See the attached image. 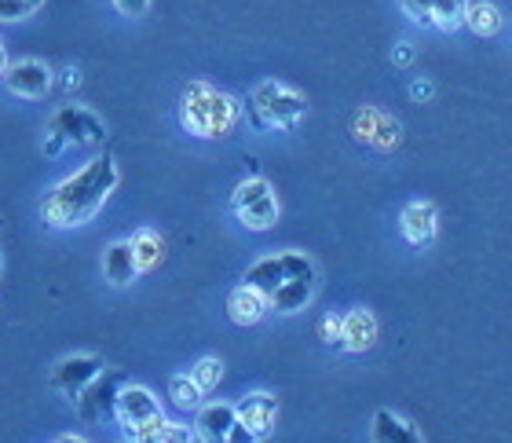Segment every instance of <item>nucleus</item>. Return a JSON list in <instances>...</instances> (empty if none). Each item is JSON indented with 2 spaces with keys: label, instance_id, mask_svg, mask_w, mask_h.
Instances as JSON below:
<instances>
[{
  "label": "nucleus",
  "instance_id": "ddd939ff",
  "mask_svg": "<svg viewBox=\"0 0 512 443\" xmlns=\"http://www.w3.org/2000/svg\"><path fill=\"white\" fill-rule=\"evenodd\" d=\"M267 312H271V301H267L260 290L246 286V282H242V286H238V290L227 297V315H231V323H238V326L260 323Z\"/></svg>",
  "mask_w": 512,
  "mask_h": 443
},
{
  "label": "nucleus",
  "instance_id": "2eb2a0df",
  "mask_svg": "<svg viewBox=\"0 0 512 443\" xmlns=\"http://www.w3.org/2000/svg\"><path fill=\"white\" fill-rule=\"evenodd\" d=\"M377 341V319L366 308H355V312L344 315V334H341V348L348 352H366L374 348Z\"/></svg>",
  "mask_w": 512,
  "mask_h": 443
},
{
  "label": "nucleus",
  "instance_id": "4be33fe9",
  "mask_svg": "<svg viewBox=\"0 0 512 443\" xmlns=\"http://www.w3.org/2000/svg\"><path fill=\"white\" fill-rule=\"evenodd\" d=\"M465 11H469V0H432V11H428V22L439 26L443 33L458 30L465 22Z\"/></svg>",
  "mask_w": 512,
  "mask_h": 443
},
{
  "label": "nucleus",
  "instance_id": "bb28decb",
  "mask_svg": "<svg viewBox=\"0 0 512 443\" xmlns=\"http://www.w3.org/2000/svg\"><path fill=\"white\" fill-rule=\"evenodd\" d=\"M322 341L326 345H333V348H341V334H344V315H326L322 319Z\"/></svg>",
  "mask_w": 512,
  "mask_h": 443
},
{
  "label": "nucleus",
  "instance_id": "6e6552de",
  "mask_svg": "<svg viewBox=\"0 0 512 443\" xmlns=\"http://www.w3.org/2000/svg\"><path fill=\"white\" fill-rule=\"evenodd\" d=\"M103 370H107V367H103V359H99V356H70V359H63V363L55 367L52 385L63 392L66 400H77V396H81V389H85L92 378H99Z\"/></svg>",
  "mask_w": 512,
  "mask_h": 443
},
{
  "label": "nucleus",
  "instance_id": "1a4fd4ad",
  "mask_svg": "<svg viewBox=\"0 0 512 443\" xmlns=\"http://www.w3.org/2000/svg\"><path fill=\"white\" fill-rule=\"evenodd\" d=\"M355 136L366 143H374L377 151H392L395 143H399V121L381 114V110H359L355 114Z\"/></svg>",
  "mask_w": 512,
  "mask_h": 443
},
{
  "label": "nucleus",
  "instance_id": "39448f33",
  "mask_svg": "<svg viewBox=\"0 0 512 443\" xmlns=\"http://www.w3.org/2000/svg\"><path fill=\"white\" fill-rule=\"evenodd\" d=\"M118 389H121V374L118 370H103L99 378H92L77 396V414L85 418L88 425H103L114 422L118 414Z\"/></svg>",
  "mask_w": 512,
  "mask_h": 443
},
{
  "label": "nucleus",
  "instance_id": "2f4dec72",
  "mask_svg": "<svg viewBox=\"0 0 512 443\" xmlns=\"http://www.w3.org/2000/svg\"><path fill=\"white\" fill-rule=\"evenodd\" d=\"M392 59H395V66H410L414 63V48H410V44H399Z\"/></svg>",
  "mask_w": 512,
  "mask_h": 443
},
{
  "label": "nucleus",
  "instance_id": "6ab92c4d",
  "mask_svg": "<svg viewBox=\"0 0 512 443\" xmlns=\"http://www.w3.org/2000/svg\"><path fill=\"white\" fill-rule=\"evenodd\" d=\"M311 290H315V282L286 279L275 293H271V297H267V301H271V312H282V315L300 312V308L311 301Z\"/></svg>",
  "mask_w": 512,
  "mask_h": 443
},
{
  "label": "nucleus",
  "instance_id": "aec40b11",
  "mask_svg": "<svg viewBox=\"0 0 512 443\" xmlns=\"http://www.w3.org/2000/svg\"><path fill=\"white\" fill-rule=\"evenodd\" d=\"M246 286H253V290H260L264 297H271V293L286 282V275H282V260L278 257H264V260H256L253 268L246 271Z\"/></svg>",
  "mask_w": 512,
  "mask_h": 443
},
{
  "label": "nucleus",
  "instance_id": "9d476101",
  "mask_svg": "<svg viewBox=\"0 0 512 443\" xmlns=\"http://www.w3.org/2000/svg\"><path fill=\"white\" fill-rule=\"evenodd\" d=\"M238 422L246 425V429H253L256 440H264L271 429H275V414H278V400L271 396V392H253V396H246V400L235 407Z\"/></svg>",
  "mask_w": 512,
  "mask_h": 443
},
{
  "label": "nucleus",
  "instance_id": "7c9ffc66",
  "mask_svg": "<svg viewBox=\"0 0 512 443\" xmlns=\"http://www.w3.org/2000/svg\"><path fill=\"white\" fill-rule=\"evenodd\" d=\"M227 443H256V436H253V429H246L242 422H235L231 425V433H227Z\"/></svg>",
  "mask_w": 512,
  "mask_h": 443
},
{
  "label": "nucleus",
  "instance_id": "dca6fc26",
  "mask_svg": "<svg viewBox=\"0 0 512 443\" xmlns=\"http://www.w3.org/2000/svg\"><path fill=\"white\" fill-rule=\"evenodd\" d=\"M103 275H107L110 286H128V282L136 279L139 268H136V257H132V246H128V242H114V246H107Z\"/></svg>",
  "mask_w": 512,
  "mask_h": 443
},
{
  "label": "nucleus",
  "instance_id": "9b49d317",
  "mask_svg": "<svg viewBox=\"0 0 512 443\" xmlns=\"http://www.w3.org/2000/svg\"><path fill=\"white\" fill-rule=\"evenodd\" d=\"M161 407L158 400L150 396L143 385H121L118 389V418L121 425H139V422H150V418H158Z\"/></svg>",
  "mask_w": 512,
  "mask_h": 443
},
{
  "label": "nucleus",
  "instance_id": "473e14b6",
  "mask_svg": "<svg viewBox=\"0 0 512 443\" xmlns=\"http://www.w3.org/2000/svg\"><path fill=\"white\" fill-rule=\"evenodd\" d=\"M63 147H66L63 136H48V143H44V154H48V158H55V154H63Z\"/></svg>",
  "mask_w": 512,
  "mask_h": 443
},
{
  "label": "nucleus",
  "instance_id": "cd10ccee",
  "mask_svg": "<svg viewBox=\"0 0 512 443\" xmlns=\"http://www.w3.org/2000/svg\"><path fill=\"white\" fill-rule=\"evenodd\" d=\"M161 443H194V433L187 429V425L165 422V429H161Z\"/></svg>",
  "mask_w": 512,
  "mask_h": 443
},
{
  "label": "nucleus",
  "instance_id": "0eeeda50",
  "mask_svg": "<svg viewBox=\"0 0 512 443\" xmlns=\"http://www.w3.org/2000/svg\"><path fill=\"white\" fill-rule=\"evenodd\" d=\"M0 81L8 85L11 96L44 99L48 88H52V70H48V63H41V59H19V63H8V70H4Z\"/></svg>",
  "mask_w": 512,
  "mask_h": 443
},
{
  "label": "nucleus",
  "instance_id": "f704fd0d",
  "mask_svg": "<svg viewBox=\"0 0 512 443\" xmlns=\"http://www.w3.org/2000/svg\"><path fill=\"white\" fill-rule=\"evenodd\" d=\"M410 92H414V99H428V96H432V85H428V81H417Z\"/></svg>",
  "mask_w": 512,
  "mask_h": 443
},
{
  "label": "nucleus",
  "instance_id": "e433bc0d",
  "mask_svg": "<svg viewBox=\"0 0 512 443\" xmlns=\"http://www.w3.org/2000/svg\"><path fill=\"white\" fill-rule=\"evenodd\" d=\"M55 443H88V440H81V436H70V433H66V436H59Z\"/></svg>",
  "mask_w": 512,
  "mask_h": 443
},
{
  "label": "nucleus",
  "instance_id": "7ed1b4c3",
  "mask_svg": "<svg viewBox=\"0 0 512 443\" xmlns=\"http://www.w3.org/2000/svg\"><path fill=\"white\" fill-rule=\"evenodd\" d=\"M308 114V99L278 81H260L249 96V118L256 129H297V121Z\"/></svg>",
  "mask_w": 512,
  "mask_h": 443
},
{
  "label": "nucleus",
  "instance_id": "f3484780",
  "mask_svg": "<svg viewBox=\"0 0 512 443\" xmlns=\"http://www.w3.org/2000/svg\"><path fill=\"white\" fill-rule=\"evenodd\" d=\"M128 246H132V257H136L139 271L158 268L161 257H165V242H161V235L158 231H150V227H139L136 235L128 238Z\"/></svg>",
  "mask_w": 512,
  "mask_h": 443
},
{
  "label": "nucleus",
  "instance_id": "4c0bfd02",
  "mask_svg": "<svg viewBox=\"0 0 512 443\" xmlns=\"http://www.w3.org/2000/svg\"><path fill=\"white\" fill-rule=\"evenodd\" d=\"M26 4H30V11H37L44 4V0H26Z\"/></svg>",
  "mask_w": 512,
  "mask_h": 443
},
{
  "label": "nucleus",
  "instance_id": "c756f323",
  "mask_svg": "<svg viewBox=\"0 0 512 443\" xmlns=\"http://www.w3.org/2000/svg\"><path fill=\"white\" fill-rule=\"evenodd\" d=\"M114 8H118L125 19H139V15H147L150 0H114Z\"/></svg>",
  "mask_w": 512,
  "mask_h": 443
},
{
  "label": "nucleus",
  "instance_id": "412c9836",
  "mask_svg": "<svg viewBox=\"0 0 512 443\" xmlns=\"http://www.w3.org/2000/svg\"><path fill=\"white\" fill-rule=\"evenodd\" d=\"M465 26H469L476 37H494V33L502 30V11L494 8L491 0H476V4H469V11H465Z\"/></svg>",
  "mask_w": 512,
  "mask_h": 443
},
{
  "label": "nucleus",
  "instance_id": "72a5a7b5",
  "mask_svg": "<svg viewBox=\"0 0 512 443\" xmlns=\"http://www.w3.org/2000/svg\"><path fill=\"white\" fill-rule=\"evenodd\" d=\"M81 85V74H77V66H66L63 70V88H77Z\"/></svg>",
  "mask_w": 512,
  "mask_h": 443
},
{
  "label": "nucleus",
  "instance_id": "5701e85b",
  "mask_svg": "<svg viewBox=\"0 0 512 443\" xmlns=\"http://www.w3.org/2000/svg\"><path fill=\"white\" fill-rule=\"evenodd\" d=\"M169 392H172V403L180 407V411H198L202 407V389L191 381V374H176L169 381Z\"/></svg>",
  "mask_w": 512,
  "mask_h": 443
},
{
  "label": "nucleus",
  "instance_id": "393cba45",
  "mask_svg": "<svg viewBox=\"0 0 512 443\" xmlns=\"http://www.w3.org/2000/svg\"><path fill=\"white\" fill-rule=\"evenodd\" d=\"M282 275L297 282H315V264H311L304 253H282Z\"/></svg>",
  "mask_w": 512,
  "mask_h": 443
},
{
  "label": "nucleus",
  "instance_id": "b1692460",
  "mask_svg": "<svg viewBox=\"0 0 512 443\" xmlns=\"http://www.w3.org/2000/svg\"><path fill=\"white\" fill-rule=\"evenodd\" d=\"M220 378H224V363H220V359H198L191 370V381L202 389V396L213 392L216 385H220Z\"/></svg>",
  "mask_w": 512,
  "mask_h": 443
},
{
  "label": "nucleus",
  "instance_id": "f8f14e48",
  "mask_svg": "<svg viewBox=\"0 0 512 443\" xmlns=\"http://www.w3.org/2000/svg\"><path fill=\"white\" fill-rule=\"evenodd\" d=\"M238 422L235 407L227 403H209V407H198V418H194V436L202 443H227L231 425Z\"/></svg>",
  "mask_w": 512,
  "mask_h": 443
},
{
  "label": "nucleus",
  "instance_id": "a211bd4d",
  "mask_svg": "<svg viewBox=\"0 0 512 443\" xmlns=\"http://www.w3.org/2000/svg\"><path fill=\"white\" fill-rule=\"evenodd\" d=\"M374 443H421L417 429L403 418H395L392 411L374 414Z\"/></svg>",
  "mask_w": 512,
  "mask_h": 443
},
{
  "label": "nucleus",
  "instance_id": "c85d7f7f",
  "mask_svg": "<svg viewBox=\"0 0 512 443\" xmlns=\"http://www.w3.org/2000/svg\"><path fill=\"white\" fill-rule=\"evenodd\" d=\"M403 4V11L410 15L414 22H421V26H428V11H432V0H399Z\"/></svg>",
  "mask_w": 512,
  "mask_h": 443
},
{
  "label": "nucleus",
  "instance_id": "20e7f679",
  "mask_svg": "<svg viewBox=\"0 0 512 443\" xmlns=\"http://www.w3.org/2000/svg\"><path fill=\"white\" fill-rule=\"evenodd\" d=\"M231 206H235V213L242 217V224H246L249 231H267V227H275V220H278L275 191H271V184L260 180V176L238 184Z\"/></svg>",
  "mask_w": 512,
  "mask_h": 443
},
{
  "label": "nucleus",
  "instance_id": "f257e3e1",
  "mask_svg": "<svg viewBox=\"0 0 512 443\" xmlns=\"http://www.w3.org/2000/svg\"><path fill=\"white\" fill-rule=\"evenodd\" d=\"M118 187V162L114 154H96L85 169H77L74 176H66L63 184L48 191L41 202V217L48 227H81L96 217L99 209L107 206V198Z\"/></svg>",
  "mask_w": 512,
  "mask_h": 443
},
{
  "label": "nucleus",
  "instance_id": "f03ea898",
  "mask_svg": "<svg viewBox=\"0 0 512 443\" xmlns=\"http://www.w3.org/2000/svg\"><path fill=\"white\" fill-rule=\"evenodd\" d=\"M238 114H242L238 99L220 92V88L205 85V81H191V85L183 88L180 121L183 129L198 136V140H220V136H227V132L235 129Z\"/></svg>",
  "mask_w": 512,
  "mask_h": 443
},
{
  "label": "nucleus",
  "instance_id": "423d86ee",
  "mask_svg": "<svg viewBox=\"0 0 512 443\" xmlns=\"http://www.w3.org/2000/svg\"><path fill=\"white\" fill-rule=\"evenodd\" d=\"M48 129H52V136H63L66 143H81V147H103L107 143V125H103L96 110L88 107L55 110Z\"/></svg>",
  "mask_w": 512,
  "mask_h": 443
},
{
  "label": "nucleus",
  "instance_id": "a878e982",
  "mask_svg": "<svg viewBox=\"0 0 512 443\" xmlns=\"http://www.w3.org/2000/svg\"><path fill=\"white\" fill-rule=\"evenodd\" d=\"M33 11L26 0H0V22H22L30 19Z\"/></svg>",
  "mask_w": 512,
  "mask_h": 443
},
{
  "label": "nucleus",
  "instance_id": "4468645a",
  "mask_svg": "<svg viewBox=\"0 0 512 443\" xmlns=\"http://www.w3.org/2000/svg\"><path fill=\"white\" fill-rule=\"evenodd\" d=\"M436 206L432 202H410L403 209V235L406 242H414V246H432V238H436Z\"/></svg>",
  "mask_w": 512,
  "mask_h": 443
},
{
  "label": "nucleus",
  "instance_id": "c9c22d12",
  "mask_svg": "<svg viewBox=\"0 0 512 443\" xmlns=\"http://www.w3.org/2000/svg\"><path fill=\"white\" fill-rule=\"evenodd\" d=\"M4 70H8V52H4V41H0V77H4Z\"/></svg>",
  "mask_w": 512,
  "mask_h": 443
}]
</instances>
